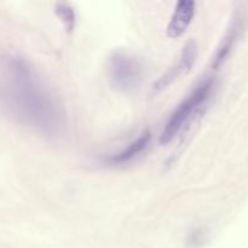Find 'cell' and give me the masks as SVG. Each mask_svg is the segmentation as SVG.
<instances>
[{"label":"cell","mask_w":248,"mask_h":248,"mask_svg":"<svg viewBox=\"0 0 248 248\" xmlns=\"http://www.w3.org/2000/svg\"><path fill=\"white\" fill-rule=\"evenodd\" d=\"M196 11V2L193 0H181L177 2L173 15L167 26V35L178 38L183 35L190 26Z\"/></svg>","instance_id":"obj_5"},{"label":"cell","mask_w":248,"mask_h":248,"mask_svg":"<svg viewBox=\"0 0 248 248\" xmlns=\"http://www.w3.org/2000/svg\"><path fill=\"white\" fill-rule=\"evenodd\" d=\"M107 72L110 84L121 92L133 91L140 86L143 79L140 61L124 51H115L109 56Z\"/></svg>","instance_id":"obj_3"},{"label":"cell","mask_w":248,"mask_h":248,"mask_svg":"<svg viewBox=\"0 0 248 248\" xmlns=\"http://www.w3.org/2000/svg\"><path fill=\"white\" fill-rule=\"evenodd\" d=\"M213 90H215V79L212 78H207L196 85L194 91H191V93L174 109L167 120L160 135L159 140L161 144H167L171 142L181 132L182 128L191 120L193 116L202 111V107L210 99Z\"/></svg>","instance_id":"obj_2"},{"label":"cell","mask_w":248,"mask_h":248,"mask_svg":"<svg viewBox=\"0 0 248 248\" xmlns=\"http://www.w3.org/2000/svg\"><path fill=\"white\" fill-rule=\"evenodd\" d=\"M198 58V45L194 40L188 41L182 50L181 56L177 61L176 65L171 67L154 85L155 92H161L166 90L174 80L178 79L181 75H186L189 73L195 64Z\"/></svg>","instance_id":"obj_4"},{"label":"cell","mask_w":248,"mask_h":248,"mask_svg":"<svg viewBox=\"0 0 248 248\" xmlns=\"http://www.w3.org/2000/svg\"><path fill=\"white\" fill-rule=\"evenodd\" d=\"M150 140H152V133L149 131H144L133 142H131L125 149L107 156L104 159V162L111 165V166H120V165L128 164L147 149Z\"/></svg>","instance_id":"obj_6"},{"label":"cell","mask_w":248,"mask_h":248,"mask_svg":"<svg viewBox=\"0 0 248 248\" xmlns=\"http://www.w3.org/2000/svg\"><path fill=\"white\" fill-rule=\"evenodd\" d=\"M0 109L46 137L61 135L65 126L62 103L33 64L16 53L0 55Z\"/></svg>","instance_id":"obj_1"},{"label":"cell","mask_w":248,"mask_h":248,"mask_svg":"<svg viewBox=\"0 0 248 248\" xmlns=\"http://www.w3.org/2000/svg\"><path fill=\"white\" fill-rule=\"evenodd\" d=\"M55 14L56 16L60 18L62 24L64 26L65 31L68 33L74 31L75 23H77V16H75V11L69 4H64V2H60L55 6Z\"/></svg>","instance_id":"obj_8"},{"label":"cell","mask_w":248,"mask_h":248,"mask_svg":"<svg viewBox=\"0 0 248 248\" xmlns=\"http://www.w3.org/2000/svg\"><path fill=\"white\" fill-rule=\"evenodd\" d=\"M242 27H244V18L239 15V16H236L232 19V24L228 28L225 35L223 36L222 41H220L219 46L217 47V51H216L215 56H213V69H218V68L224 64L228 56L230 55L232 47L235 46V43L237 41V38H239Z\"/></svg>","instance_id":"obj_7"}]
</instances>
